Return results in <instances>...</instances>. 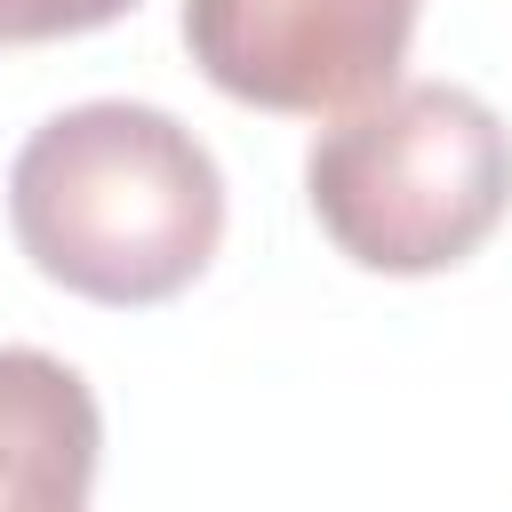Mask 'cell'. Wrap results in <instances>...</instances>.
Returning a JSON list of instances; mask_svg holds the SVG:
<instances>
[{"mask_svg":"<svg viewBox=\"0 0 512 512\" xmlns=\"http://www.w3.org/2000/svg\"><path fill=\"white\" fill-rule=\"evenodd\" d=\"M8 224L40 280L120 312L168 304L224 240V176L176 112L96 96L24 136Z\"/></svg>","mask_w":512,"mask_h":512,"instance_id":"cell-1","label":"cell"},{"mask_svg":"<svg viewBox=\"0 0 512 512\" xmlns=\"http://www.w3.org/2000/svg\"><path fill=\"white\" fill-rule=\"evenodd\" d=\"M104 416L72 360L0 344V512H88Z\"/></svg>","mask_w":512,"mask_h":512,"instance_id":"cell-4","label":"cell"},{"mask_svg":"<svg viewBox=\"0 0 512 512\" xmlns=\"http://www.w3.org/2000/svg\"><path fill=\"white\" fill-rule=\"evenodd\" d=\"M136 0H0V48H32V40H72L96 32L112 16H128Z\"/></svg>","mask_w":512,"mask_h":512,"instance_id":"cell-5","label":"cell"},{"mask_svg":"<svg viewBox=\"0 0 512 512\" xmlns=\"http://www.w3.org/2000/svg\"><path fill=\"white\" fill-rule=\"evenodd\" d=\"M416 0H184L192 64L256 104L296 120H344L400 88Z\"/></svg>","mask_w":512,"mask_h":512,"instance_id":"cell-3","label":"cell"},{"mask_svg":"<svg viewBox=\"0 0 512 512\" xmlns=\"http://www.w3.org/2000/svg\"><path fill=\"white\" fill-rule=\"evenodd\" d=\"M304 200L352 264L448 272L512 208V128L456 80H408L312 136Z\"/></svg>","mask_w":512,"mask_h":512,"instance_id":"cell-2","label":"cell"}]
</instances>
